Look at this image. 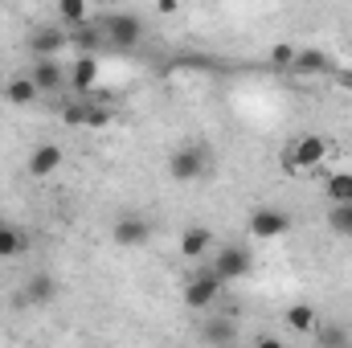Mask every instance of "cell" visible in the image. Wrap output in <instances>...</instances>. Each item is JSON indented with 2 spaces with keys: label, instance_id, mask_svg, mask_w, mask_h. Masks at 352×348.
Segmentation results:
<instances>
[{
  "label": "cell",
  "instance_id": "cell-16",
  "mask_svg": "<svg viewBox=\"0 0 352 348\" xmlns=\"http://www.w3.org/2000/svg\"><path fill=\"white\" fill-rule=\"evenodd\" d=\"M25 303H33V307H41V303H54L58 299V279L54 274H45V270H37L29 283H25Z\"/></svg>",
  "mask_w": 352,
  "mask_h": 348
},
{
  "label": "cell",
  "instance_id": "cell-20",
  "mask_svg": "<svg viewBox=\"0 0 352 348\" xmlns=\"http://www.w3.org/2000/svg\"><path fill=\"white\" fill-rule=\"evenodd\" d=\"M4 98H8L12 107H29V102H37V98H41V90L33 87V78H29V74H16V78H8Z\"/></svg>",
  "mask_w": 352,
  "mask_h": 348
},
{
  "label": "cell",
  "instance_id": "cell-12",
  "mask_svg": "<svg viewBox=\"0 0 352 348\" xmlns=\"http://www.w3.org/2000/svg\"><path fill=\"white\" fill-rule=\"evenodd\" d=\"M29 78L41 94H58V90H66V66L62 62H33Z\"/></svg>",
  "mask_w": 352,
  "mask_h": 348
},
{
  "label": "cell",
  "instance_id": "cell-17",
  "mask_svg": "<svg viewBox=\"0 0 352 348\" xmlns=\"http://www.w3.org/2000/svg\"><path fill=\"white\" fill-rule=\"evenodd\" d=\"M201 340L209 348H234L238 345V328H234V320H209L201 328Z\"/></svg>",
  "mask_w": 352,
  "mask_h": 348
},
{
  "label": "cell",
  "instance_id": "cell-29",
  "mask_svg": "<svg viewBox=\"0 0 352 348\" xmlns=\"http://www.w3.org/2000/svg\"><path fill=\"white\" fill-rule=\"evenodd\" d=\"M156 12H160V17H173V12H176V0H160V4H156Z\"/></svg>",
  "mask_w": 352,
  "mask_h": 348
},
{
  "label": "cell",
  "instance_id": "cell-27",
  "mask_svg": "<svg viewBox=\"0 0 352 348\" xmlns=\"http://www.w3.org/2000/svg\"><path fill=\"white\" fill-rule=\"evenodd\" d=\"M332 83H336L340 90H349V94H352V66H344V70H336V74H332Z\"/></svg>",
  "mask_w": 352,
  "mask_h": 348
},
{
  "label": "cell",
  "instance_id": "cell-21",
  "mask_svg": "<svg viewBox=\"0 0 352 348\" xmlns=\"http://www.w3.org/2000/svg\"><path fill=\"white\" fill-rule=\"evenodd\" d=\"M324 193H328V201H332V205H352V173L332 168L328 180H324Z\"/></svg>",
  "mask_w": 352,
  "mask_h": 348
},
{
  "label": "cell",
  "instance_id": "cell-30",
  "mask_svg": "<svg viewBox=\"0 0 352 348\" xmlns=\"http://www.w3.org/2000/svg\"><path fill=\"white\" fill-rule=\"evenodd\" d=\"M25 348H33V345H25Z\"/></svg>",
  "mask_w": 352,
  "mask_h": 348
},
{
  "label": "cell",
  "instance_id": "cell-6",
  "mask_svg": "<svg viewBox=\"0 0 352 348\" xmlns=\"http://www.w3.org/2000/svg\"><path fill=\"white\" fill-rule=\"evenodd\" d=\"M70 45V33L62 29V25H41V29H33L29 33V54H33V62H58V54Z\"/></svg>",
  "mask_w": 352,
  "mask_h": 348
},
{
  "label": "cell",
  "instance_id": "cell-19",
  "mask_svg": "<svg viewBox=\"0 0 352 348\" xmlns=\"http://www.w3.org/2000/svg\"><path fill=\"white\" fill-rule=\"evenodd\" d=\"M58 21H62V29H66V33H74V29L90 25L87 0H58Z\"/></svg>",
  "mask_w": 352,
  "mask_h": 348
},
{
  "label": "cell",
  "instance_id": "cell-2",
  "mask_svg": "<svg viewBox=\"0 0 352 348\" xmlns=\"http://www.w3.org/2000/svg\"><path fill=\"white\" fill-rule=\"evenodd\" d=\"M328 156H332V140H324V135L307 131V135H299V140L287 148L283 164H287V173H303V168L311 173V168H320Z\"/></svg>",
  "mask_w": 352,
  "mask_h": 348
},
{
  "label": "cell",
  "instance_id": "cell-9",
  "mask_svg": "<svg viewBox=\"0 0 352 348\" xmlns=\"http://www.w3.org/2000/svg\"><path fill=\"white\" fill-rule=\"evenodd\" d=\"M148 238H152V226H148V217H140V213H127V217H119V221L111 226V242H115V246L135 250V246H148Z\"/></svg>",
  "mask_w": 352,
  "mask_h": 348
},
{
  "label": "cell",
  "instance_id": "cell-5",
  "mask_svg": "<svg viewBox=\"0 0 352 348\" xmlns=\"http://www.w3.org/2000/svg\"><path fill=\"white\" fill-rule=\"evenodd\" d=\"M209 148L205 144H184V148H176L173 160H168V173L173 180H197V176L209 173Z\"/></svg>",
  "mask_w": 352,
  "mask_h": 348
},
{
  "label": "cell",
  "instance_id": "cell-11",
  "mask_svg": "<svg viewBox=\"0 0 352 348\" xmlns=\"http://www.w3.org/2000/svg\"><path fill=\"white\" fill-rule=\"evenodd\" d=\"M98 58H74L70 66H66V87L74 90V98H87V94H94V87H98Z\"/></svg>",
  "mask_w": 352,
  "mask_h": 348
},
{
  "label": "cell",
  "instance_id": "cell-18",
  "mask_svg": "<svg viewBox=\"0 0 352 348\" xmlns=\"http://www.w3.org/2000/svg\"><path fill=\"white\" fill-rule=\"evenodd\" d=\"M70 45L78 50V58H98V45H107L102 37V25H82L70 33Z\"/></svg>",
  "mask_w": 352,
  "mask_h": 348
},
{
  "label": "cell",
  "instance_id": "cell-24",
  "mask_svg": "<svg viewBox=\"0 0 352 348\" xmlns=\"http://www.w3.org/2000/svg\"><path fill=\"white\" fill-rule=\"evenodd\" d=\"M316 336H320L324 348H349V332L344 328H316Z\"/></svg>",
  "mask_w": 352,
  "mask_h": 348
},
{
  "label": "cell",
  "instance_id": "cell-28",
  "mask_svg": "<svg viewBox=\"0 0 352 348\" xmlns=\"http://www.w3.org/2000/svg\"><path fill=\"white\" fill-rule=\"evenodd\" d=\"M254 348H287V345H283L278 336H270V332H263V336L254 340Z\"/></svg>",
  "mask_w": 352,
  "mask_h": 348
},
{
  "label": "cell",
  "instance_id": "cell-7",
  "mask_svg": "<svg viewBox=\"0 0 352 348\" xmlns=\"http://www.w3.org/2000/svg\"><path fill=\"white\" fill-rule=\"evenodd\" d=\"M250 250H242V246H221L213 259H209V270L221 279V283H234V279H246L250 274Z\"/></svg>",
  "mask_w": 352,
  "mask_h": 348
},
{
  "label": "cell",
  "instance_id": "cell-8",
  "mask_svg": "<svg viewBox=\"0 0 352 348\" xmlns=\"http://www.w3.org/2000/svg\"><path fill=\"white\" fill-rule=\"evenodd\" d=\"M291 74H299V78H332L336 74V62H332V54H324V50H316V45H303V50H295V62H291Z\"/></svg>",
  "mask_w": 352,
  "mask_h": 348
},
{
  "label": "cell",
  "instance_id": "cell-1",
  "mask_svg": "<svg viewBox=\"0 0 352 348\" xmlns=\"http://www.w3.org/2000/svg\"><path fill=\"white\" fill-rule=\"evenodd\" d=\"M98 25H102V37H107V45H111V50H119V54H131V50L144 41V21H140L135 12H123V8H115V12H107Z\"/></svg>",
  "mask_w": 352,
  "mask_h": 348
},
{
  "label": "cell",
  "instance_id": "cell-22",
  "mask_svg": "<svg viewBox=\"0 0 352 348\" xmlns=\"http://www.w3.org/2000/svg\"><path fill=\"white\" fill-rule=\"evenodd\" d=\"M328 230L340 234V238H352V205H332L328 209Z\"/></svg>",
  "mask_w": 352,
  "mask_h": 348
},
{
  "label": "cell",
  "instance_id": "cell-26",
  "mask_svg": "<svg viewBox=\"0 0 352 348\" xmlns=\"http://www.w3.org/2000/svg\"><path fill=\"white\" fill-rule=\"evenodd\" d=\"M291 62H295V45H274V50H270V66L291 70Z\"/></svg>",
  "mask_w": 352,
  "mask_h": 348
},
{
  "label": "cell",
  "instance_id": "cell-3",
  "mask_svg": "<svg viewBox=\"0 0 352 348\" xmlns=\"http://www.w3.org/2000/svg\"><path fill=\"white\" fill-rule=\"evenodd\" d=\"M221 279L213 274V270H197L188 283H184V307L188 312H209L217 299H221Z\"/></svg>",
  "mask_w": 352,
  "mask_h": 348
},
{
  "label": "cell",
  "instance_id": "cell-23",
  "mask_svg": "<svg viewBox=\"0 0 352 348\" xmlns=\"http://www.w3.org/2000/svg\"><path fill=\"white\" fill-rule=\"evenodd\" d=\"M87 107H90V98H70L62 107V123L66 127H87Z\"/></svg>",
  "mask_w": 352,
  "mask_h": 348
},
{
  "label": "cell",
  "instance_id": "cell-13",
  "mask_svg": "<svg viewBox=\"0 0 352 348\" xmlns=\"http://www.w3.org/2000/svg\"><path fill=\"white\" fill-rule=\"evenodd\" d=\"M209 246H213V230H209V226H188V230L180 234V259L201 262L209 254Z\"/></svg>",
  "mask_w": 352,
  "mask_h": 348
},
{
  "label": "cell",
  "instance_id": "cell-4",
  "mask_svg": "<svg viewBox=\"0 0 352 348\" xmlns=\"http://www.w3.org/2000/svg\"><path fill=\"white\" fill-rule=\"evenodd\" d=\"M246 230H250V238H258V242L283 238V234L291 230V213L278 209V205H258V209L246 217Z\"/></svg>",
  "mask_w": 352,
  "mask_h": 348
},
{
  "label": "cell",
  "instance_id": "cell-14",
  "mask_svg": "<svg viewBox=\"0 0 352 348\" xmlns=\"http://www.w3.org/2000/svg\"><path fill=\"white\" fill-rule=\"evenodd\" d=\"M283 324H287L295 336H316V328H320V312H316L311 303H291V307L283 312Z\"/></svg>",
  "mask_w": 352,
  "mask_h": 348
},
{
  "label": "cell",
  "instance_id": "cell-10",
  "mask_svg": "<svg viewBox=\"0 0 352 348\" xmlns=\"http://www.w3.org/2000/svg\"><path fill=\"white\" fill-rule=\"evenodd\" d=\"M62 160H66L62 144H37V148L25 156V173L33 176V180H45V176H54L62 168Z\"/></svg>",
  "mask_w": 352,
  "mask_h": 348
},
{
  "label": "cell",
  "instance_id": "cell-15",
  "mask_svg": "<svg viewBox=\"0 0 352 348\" xmlns=\"http://www.w3.org/2000/svg\"><path fill=\"white\" fill-rule=\"evenodd\" d=\"M25 250H29V234H25L16 221H4V217H0V262L21 259Z\"/></svg>",
  "mask_w": 352,
  "mask_h": 348
},
{
  "label": "cell",
  "instance_id": "cell-25",
  "mask_svg": "<svg viewBox=\"0 0 352 348\" xmlns=\"http://www.w3.org/2000/svg\"><path fill=\"white\" fill-rule=\"evenodd\" d=\"M107 123H111V107L90 98V107H87V127H107Z\"/></svg>",
  "mask_w": 352,
  "mask_h": 348
}]
</instances>
